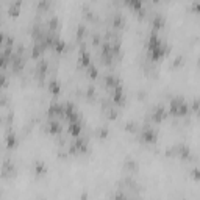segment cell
Wrapping results in <instances>:
<instances>
[{"instance_id":"6da1fadb","label":"cell","mask_w":200,"mask_h":200,"mask_svg":"<svg viewBox=\"0 0 200 200\" xmlns=\"http://www.w3.org/2000/svg\"><path fill=\"white\" fill-rule=\"evenodd\" d=\"M19 6H21V2H14V3H10V13L11 14H17V11H19Z\"/></svg>"},{"instance_id":"7a4b0ae2","label":"cell","mask_w":200,"mask_h":200,"mask_svg":"<svg viewBox=\"0 0 200 200\" xmlns=\"http://www.w3.org/2000/svg\"><path fill=\"white\" fill-rule=\"evenodd\" d=\"M163 24H164V17L161 16V14H156V16L153 17V25H155V27H161Z\"/></svg>"},{"instance_id":"3957f363","label":"cell","mask_w":200,"mask_h":200,"mask_svg":"<svg viewBox=\"0 0 200 200\" xmlns=\"http://www.w3.org/2000/svg\"><path fill=\"white\" fill-rule=\"evenodd\" d=\"M128 3L133 6L134 10H139V11H142V10H141V8H142V3H141V2H138V0H132V2H128Z\"/></svg>"},{"instance_id":"277c9868","label":"cell","mask_w":200,"mask_h":200,"mask_svg":"<svg viewBox=\"0 0 200 200\" xmlns=\"http://www.w3.org/2000/svg\"><path fill=\"white\" fill-rule=\"evenodd\" d=\"M113 24H114V25H121V24H122V17L119 16V14H116V16L113 17Z\"/></svg>"},{"instance_id":"5b68a950","label":"cell","mask_w":200,"mask_h":200,"mask_svg":"<svg viewBox=\"0 0 200 200\" xmlns=\"http://www.w3.org/2000/svg\"><path fill=\"white\" fill-rule=\"evenodd\" d=\"M47 6H49L47 2H39L38 3V8H47Z\"/></svg>"},{"instance_id":"8992f818","label":"cell","mask_w":200,"mask_h":200,"mask_svg":"<svg viewBox=\"0 0 200 200\" xmlns=\"http://www.w3.org/2000/svg\"><path fill=\"white\" fill-rule=\"evenodd\" d=\"M192 8L197 10V11H200V2H194V3H192Z\"/></svg>"}]
</instances>
